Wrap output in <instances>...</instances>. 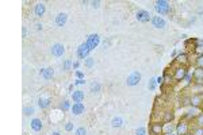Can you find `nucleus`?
Wrapping results in <instances>:
<instances>
[{
  "mask_svg": "<svg viewBox=\"0 0 203 135\" xmlns=\"http://www.w3.org/2000/svg\"><path fill=\"white\" fill-rule=\"evenodd\" d=\"M194 51L198 54V57L203 56V42H202V40H196V46H195Z\"/></svg>",
  "mask_w": 203,
  "mask_h": 135,
  "instance_id": "412c9836",
  "label": "nucleus"
},
{
  "mask_svg": "<svg viewBox=\"0 0 203 135\" xmlns=\"http://www.w3.org/2000/svg\"><path fill=\"white\" fill-rule=\"evenodd\" d=\"M154 8H156V11L160 15H167V14L171 12V4L167 0H158V2H156Z\"/></svg>",
  "mask_w": 203,
  "mask_h": 135,
  "instance_id": "f257e3e1",
  "label": "nucleus"
},
{
  "mask_svg": "<svg viewBox=\"0 0 203 135\" xmlns=\"http://www.w3.org/2000/svg\"><path fill=\"white\" fill-rule=\"evenodd\" d=\"M186 135H192V134H189V132H188V134H186Z\"/></svg>",
  "mask_w": 203,
  "mask_h": 135,
  "instance_id": "49530a36",
  "label": "nucleus"
},
{
  "mask_svg": "<svg viewBox=\"0 0 203 135\" xmlns=\"http://www.w3.org/2000/svg\"><path fill=\"white\" fill-rule=\"evenodd\" d=\"M22 112H23L24 116H30L35 112V110H34V107H31V105H26V107H23V111H22Z\"/></svg>",
  "mask_w": 203,
  "mask_h": 135,
  "instance_id": "5701e85b",
  "label": "nucleus"
},
{
  "mask_svg": "<svg viewBox=\"0 0 203 135\" xmlns=\"http://www.w3.org/2000/svg\"><path fill=\"white\" fill-rule=\"evenodd\" d=\"M66 20H68V15L65 12H60L58 15L56 16V24L58 27H62L65 23H66Z\"/></svg>",
  "mask_w": 203,
  "mask_h": 135,
  "instance_id": "4468645a",
  "label": "nucleus"
},
{
  "mask_svg": "<svg viewBox=\"0 0 203 135\" xmlns=\"http://www.w3.org/2000/svg\"><path fill=\"white\" fill-rule=\"evenodd\" d=\"M50 135H61V134H60V132L58 131H54V132H51V134Z\"/></svg>",
  "mask_w": 203,
  "mask_h": 135,
  "instance_id": "a18cd8bd",
  "label": "nucleus"
},
{
  "mask_svg": "<svg viewBox=\"0 0 203 135\" xmlns=\"http://www.w3.org/2000/svg\"><path fill=\"white\" fill-rule=\"evenodd\" d=\"M35 28H37V30H42V24L37 23V24H35Z\"/></svg>",
  "mask_w": 203,
  "mask_h": 135,
  "instance_id": "79ce46f5",
  "label": "nucleus"
},
{
  "mask_svg": "<svg viewBox=\"0 0 203 135\" xmlns=\"http://www.w3.org/2000/svg\"><path fill=\"white\" fill-rule=\"evenodd\" d=\"M195 62H196V66L198 68H203V56H199L196 59H195Z\"/></svg>",
  "mask_w": 203,
  "mask_h": 135,
  "instance_id": "2f4dec72",
  "label": "nucleus"
},
{
  "mask_svg": "<svg viewBox=\"0 0 203 135\" xmlns=\"http://www.w3.org/2000/svg\"><path fill=\"white\" fill-rule=\"evenodd\" d=\"M192 76L195 77V80H199V78H203V68H196L192 73Z\"/></svg>",
  "mask_w": 203,
  "mask_h": 135,
  "instance_id": "b1692460",
  "label": "nucleus"
},
{
  "mask_svg": "<svg viewBox=\"0 0 203 135\" xmlns=\"http://www.w3.org/2000/svg\"><path fill=\"white\" fill-rule=\"evenodd\" d=\"M135 18H137V20L141 22V23H148L149 20H152L150 14L145 10H138L137 14H135Z\"/></svg>",
  "mask_w": 203,
  "mask_h": 135,
  "instance_id": "7ed1b4c3",
  "label": "nucleus"
},
{
  "mask_svg": "<svg viewBox=\"0 0 203 135\" xmlns=\"http://www.w3.org/2000/svg\"><path fill=\"white\" fill-rule=\"evenodd\" d=\"M150 22L153 24V27H156V28H164L165 27V20L161 16H153Z\"/></svg>",
  "mask_w": 203,
  "mask_h": 135,
  "instance_id": "f8f14e48",
  "label": "nucleus"
},
{
  "mask_svg": "<svg viewBox=\"0 0 203 135\" xmlns=\"http://www.w3.org/2000/svg\"><path fill=\"white\" fill-rule=\"evenodd\" d=\"M60 108H61V111H64L65 112V111H68L69 108H72V107H70V103L68 101V100H64V101L61 103V105H60Z\"/></svg>",
  "mask_w": 203,
  "mask_h": 135,
  "instance_id": "cd10ccee",
  "label": "nucleus"
},
{
  "mask_svg": "<svg viewBox=\"0 0 203 135\" xmlns=\"http://www.w3.org/2000/svg\"><path fill=\"white\" fill-rule=\"evenodd\" d=\"M192 135H203V127H198V128L194 130Z\"/></svg>",
  "mask_w": 203,
  "mask_h": 135,
  "instance_id": "c9c22d12",
  "label": "nucleus"
},
{
  "mask_svg": "<svg viewBox=\"0 0 203 135\" xmlns=\"http://www.w3.org/2000/svg\"><path fill=\"white\" fill-rule=\"evenodd\" d=\"M30 127H31L34 131H41V130H42V127H43L42 120H41V119H38V118H34L31 122H30Z\"/></svg>",
  "mask_w": 203,
  "mask_h": 135,
  "instance_id": "2eb2a0df",
  "label": "nucleus"
},
{
  "mask_svg": "<svg viewBox=\"0 0 203 135\" xmlns=\"http://www.w3.org/2000/svg\"><path fill=\"white\" fill-rule=\"evenodd\" d=\"M188 128H189L188 122L180 120L179 124L176 126V134L177 135H186V134H188Z\"/></svg>",
  "mask_w": 203,
  "mask_h": 135,
  "instance_id": "39448f33",
  "label": "nucleus"
},
{
  "mask_svg": "<svg viewBox=\"0 0 203 135\" xmlns=\"http://www.w3.org/2000/svg\"><path fill=\"white\" fill-rule=\"evenodd\" d=\"M196 123L199 127H203V112H200L196 115Z\"/></svg>",
  "mask_w": 203,
  "mask_h": 135,
  "instance_id": "c756f323",
  "label": "nucleus"
},
{
  "mask_svg": "<svg viewBox=\"0 0 203 135\" xmlns=\"http://www.w3.org/2000/svg\"><path fill=\"white\" fill-rule=\"evenodd\" d=\"M70 111H72L73 115L80 116L81 113H84V111H85V107H84L83 103H75V104L72 105V108H70Z\"/></svg>",
  "mask_w": 203,
  "mask_h": 135,
  "instance_id": "1a4fd4ad",
  "label": "nucleus"
},
{
  "mask_svg": "<svg viewBox=\"0 0 203 135\" xmlns=\"http://www.w3.org/2000/svg\"><path fill=\"white\" fill-rule=\"evenodd\" d=\"M75 135H87V130L84 128V127H78V128L76 130Z\"/></svg>",
  "mask_w": 203,
  "mask_h": 135,
  "instance_id": "7c9ffc66",
  "label": "nucleus"
},
{
  "mask_svg": "<svg viewBox=\"0 0 203 135\" xmlns=\"http://www.w3.org/2000/svg\"><path fill=\"white\" fill-rule=\"evenodd\" d=\"M45 11H46V7H45V4L43 3H38L37 5H35V8H34V14H35V16H43V14H45Z\"/></svg>",
  "mask_w": 203,
  "mask_h": 135,
  "instance_id": "f3484780",
  "label": "nucleus"
},
{
  "mask_svg": "<svg viewBox=\"0 0 203 135\" xmlns=\"http://www.w3.org/2000/svg\"><path fill=\"white\" fill-rule=\"evenodd\" d=\"M100 88H102V86H100V84L97 82V81H94V82L89 85V91H91L92 93H97V92H100Z\"/></svg>",
  "mask_w": 203,
  "mask_h": 135,
  "instance_id": "4be33fe9",
  "label": "nucleus"
},
{
  "mask_svg": "<svg viewBox=\"0 0 203 135\" xmlns=\"http://www.w3.org/2000/svg\"><path fill=\"white\" fill-rule=\"evenodd\" d=\"M135 134L137 135H146V128L145 127H140V128H137Z\"/></svg>",
  "mask_w": 203,
  "mask_h": 135,
  "instance_id": "f704fd0d",
  "label": "nucleus"
},
{
  "mask_svg": "<svg viewBox=\"0 0 203 135\" xmlns=\"http://www.w3.org/2000/svg\"><path fill=\"white\" fill-rule=\"evenodd\" d=\"M51 56L53 57H57V58H60V57L64 56L65 53V47L64 45H61V43H54L53 46H51Z\"/></svg>",
  "mask_w": 203,
  "mask_h": 135,
  "instance_id": "20e7f679",
  "label": "nucleus"
},
{
  "mask_svg": "<svg viewBox=\"0 0 203 135\" xmlns=\"http://www.w3.org/2000/svg\"><path fill=\"white\" fill-rule=\"evenodd\" d=\"M191 74H186V77H184V80H187V82H189V81H191Z\"/></svg>",
  "mask_w": 203,
  "mask_h": 135,
  "instance_id": "a19ab883",
  "label": "nucleus"
},
{
  "mask_svg": "<svg viewBox=\"0 0 203 135\" xmlns=\"http://www.w3.org/2000/svg\"><path fill=\"white\" fill-rule=\"evenodd\" d=\"M173 130H176V127H173L172 123H164V127H162V134H165V135L173 134Z\"/></svg>",
  "mask_w": 203,
  "mask_h": 135,
  "instance_id": "aec40b11",
  "label": "nucleus"
},
{
  "mask_svg": "<svg viewBox=\"0 0 203 135\" xmlns=\"http://www.w3.org/2000/svg\"><path fill=\"white\" fill-rule=\"evenodd\" d=\"M173 118H175L173 112H165V115H164V123H172Z\"/></svg>",
  "mask_w": 203,
  "mask_h": 135,
  "instance_id": "a878e982",
  "label": "nucleus"
},
{
  "mask_svg": "<svg viewBox=\"0 0 203 135\" xmlns=\"http://www.w3.org/2000/svg\"><path fill=\"white\" fill-rule=\"evenodd\" d=\"M156 84H157L156 78H150V81H149V84H148L149 91H154V89H156Z\"/></svg>",
  "mask_w": 203,
  "mask_h": 135,
  "instance_id": "c85d7f7f",
  "label": "nucleus"
},
{
  "mask_svg": "<svg viewBox=\"0 0 203 135\" xmlns=\"http://www.w3.org/2000/svg\"><path fill=\"white\" fill-rule=\"evenodd\" d=\"M99 42H100V38H99V35L97 34H91L88 38H87V40H85V43L89 46V49H95L97 45H99Z\"/></svg>",
  "mask_w": 203,
  "mask_h": 135,
  "instance_id": "0eeeda50",
  "label": "nucleus"
},
{
  "mask_svg": "<svg viewBox=\"0 0 203 135\" xmlns=\"http://www.w3.org/2000/svg\"><path fill=\"white\" fill-rule=\"evenodd\" d=\"M76 76H77L80 80H84V73L83 72H76Z\"/></svg>",
  "mask_w": 203,
  "mask_h": 135,
  "instance_id": "58836bf2",
  "label": "nucleus"
},
{
  "mask_svg": "<svg viewBox=\"0 0 203 135\" xmlns=\"http://www.w3.org/2000/svg\"><path fill=\"white\" fill-rule=\"evenodd\" d=\"M39 74L42 76L45 80H51L54 76V69L53 68H45V69H41L39 70Z\"/></svg>",
  "mask_w": 203,
  "mask_h": 135,
  "instance_id": "9d476101",
  "label": "nucleus"
},
{
  "mask_svg": "<svg viewBox=\"0 0 203 135\" xmlns=\"http://www.w3.org/2000/svg\"><path fill=\"white\" fill-rule=\"evenodd\" d=\"M50 99L49 97H39L38 99V107L41 108V110H46L48 107H50Z\"/></svg>",
  "mask_w": 203,
  "mask_h": 135,
  "instance_id": "dca6fc26",
  "label": "nucleus"
},
{
  "mask_svg": "<svg viewBox=\"0 0 203 135\" xmlns=\"http://www.w3.org/2000/svg\"><path fill=\"white\" fill-rule=\"evenodd\" d=\"M76 85H81V84H84V80H80V78H77V80L75 81Z\"/></svg>",
  "mask_w": 203,
  "mask_h": 135,
  "instance_id": "ea45409f",
  "label": "nucleus"
},
{
  "mask_svg": "<svg viewBox=\"0 0 203 135\" xmlns=\"http://www.w3.org/2000/svg\"><path fill=\"white\" fill-rule=\"evenodd\" d=\"M156 81H157V84L162 85V84H164V77H157V78H156Z\"/></svg>",
  "mask_w": 203,
  "mask_h": 135,
  "instance_id": "4c0bfd02",
  "label": "nucleus"
},
{
  "mask_svg": "<svg viewBox=\"0 0 203 135\" xmlns=\"http://www.w3.org/2000/svg\"><path fill=\"white\" fill-rule=\"evenodd\" d=\"M72 100L75 103H81L84 100V92L83 91H75V92H72Z\"/></svg>",
  "mask_w": 203,
  "mask_h": 135,
  "instance_id": "a211bd4d",
  "label": "nucleus"
},
{
  "mask_svg": "<svg viewBox=\"0 0 203 135\" xmlns=\"http://www.w3.org/2000/svg\"><path fill=\"white\" fill-rule=\"evenodd\" d=\"M26 35H27V28L26 27H23V38L26 37Z\"/></svg>",
  "mask_w": 203,
  "mask_h": 135,
  "instance_id": "c03bdc74",
  "label": "nucleus"
},
{
  "mask_svg": "<svg viewBox=\"0 0 203 135\" xmlns=\"http://www.w3.org/2000/svg\"><path fill=\"white\" fill-rule=\"evenodd\" d=\"M73 127H75V126H73L72 122H68V123L65 124V131H68V132H69V131H73Z\"/></svg>",
  "mask_w": 203,
  "mask_h": 135,
  "instance_id": "72a5a7b5",
  "label": "nucleus"
},
{
  "mask_svg": "<svg viewBox=\"0 0 203 135\" xmlns=\"http://www.w3.org/2000/svg\"><path fill=\"white\" fill-rule=\"evenodd\" d=\"M91 51V49H89V46L87 45L85 42L84 43H81L80 46H78V49H77V57L80 59H85L87 58V56H88V53Z\"/></svg>",
  "mask_w": 203,
  "mask_h": 135,
  "instance_id": "423d86ee",
  "label": "nucleus"
},
{
  "mask_svg": "<svg viewBox=\"0 0 203 135\" xmlns=\"http://www.w3.org/2000/svg\"><path fill=\"white\" fill-rule=\"evenodd\" d=\"M91 4H92V7L96 8V10L100 7V2H99V0H96V2H91Z\"/></svg>",
  "mask_w": 203,
  "mask_h": 135,
  "instance_id": "e433bc0d",
  "label": "nucleus"
},
{
  "mask_svg": "<svg viewBox=\"0 0 203 135\" xmlns=\"http://www.w3.org/2000/svg\"><path fill=\"white\" fill-rule=\"evenodd\" d=\"M176 61L180 62V64H181V62H186L187 61V54H180V56L176 58Z\"/></svg>",
  "mask_w": 203,
  "mask_h": 135,
  "instance_id": "473e14b6",
  "label": "nucleus"
},
{
  "mask_svg": "<svg viewBox=\"0 0 203 135\" xmlns=\"http://www.w3.org/2000/svg\"><path fill=\"white\" fill-rule=\"evenodd\" d=\"M140 81H141V73L138 72V70H134V72H133L131 74L127 77L126 84L129 86H135V85H138V84H140Z\"/></svg>",
  "mask_w": 203,
  "mask_h": 135,
  "instance_id": "f03ea898",
  "label": "nucleus"
},
{
  "mask_svg": "<svg viewBox=\"0 0 203 135\" xmlns=\"http://www.w3.org/2000/svg\"><path fill=\"white\" fill-rule=\"evenodd\" d=\"M78 68V62H73V69H77Z\"/></svg>",
  "mask_w": 203,
  "mask_h": 135,
  "instance_id": "37998d69",
  "label": "nucleus"
},
{
  "mask_svg": "<svg viewBox=\"0 0 203 135\" xmlns=\"http://www.w3.org/2000/svg\"><path fill=\"white\" fill-rule=\"evenodd\" d=\"M84 65H85V68L91 69V68L95 65V59H94V58H91V57H87V58L84 59Z\"/></svg>",
  "mask_w": 203,
  "mask_h": 135,
  "instance_id": "393cba45",
  "label": "nucleus"
},
{
  "mask_svg": "<svg viewBox=\"0 0 203 135\" xmlns=\"http://www.w3.org/2000/svg\"><path fill=\"white\" fill-rule=\"evenodd\" d=\"M122 124H123V120H122L121 116H115V118H112V120H111V126H112L114 128H121Z\"/></svg>",
  "mask_w": 203,
  "mask_h": 135,
  "instance_id": "6ab92c4d",
  "label": "nucleus"
},
{
  "mask_svg": "<svg viewBox=\"0 0 203 135\" xmlns=\"http://www.w3.org/2000/svg\"><path fill=\"white\" fill-rule=\"evenodd\" d=\"M162 127H164L162 123H152L150 124V132L153 135H161L162 134Z\"/></svg>",
  "mask_w": 203,
  "mask_h": 135,
  "instance_id": "ddd939ff",
  "label": "nucleus"
},
{
  "mask_svg": "<svg viewBox=\"0 0 203 135\" xmlns=\"http://www.w3.org/2000/svg\"><path fill=\"white\" fill-rule=\"evenodd\" d=\"M202 103H203V93L202 94L196 93V94H194V96L189 99V104H191L192 107H199Z\"/></svg>",
  "mask_w": 203,
  "mask_h": 135,
  "instance_id": "9b49d317",
  "label": "nucleus"
},
{
  "mask_svg": "<svg viewBox=\"0 0 203 135\" xmlns=\"http://www.w3.org/2000/svg\"><path fill=\"white\" fill-rule=\"evenodd\" d=\"M70 68H73V62L70 59H65L62 62V70H69Z\"/></svg>",
  "mask_w": 203,
  "mask_h": 135,
  "instance_id": "bb28decb",
  "label": "nucleus"
},
{
  "mask_svg": "<svg viewBox=\"0 0 203 135\" xmlns=\"http://www.w3.org/2000/svg\"><path fill=\"white\" fill-rule=\"evenodd\" d=\"M187 74V69L184 66H179L175 69V73H173V77H175L176 81H183L184 77Z\"/></svg>",
  "mask_w": 203,
  "mask_h": 135,
  "instance_id": "6e6552de",
  "label": "nucleus"
}]
</instances>
